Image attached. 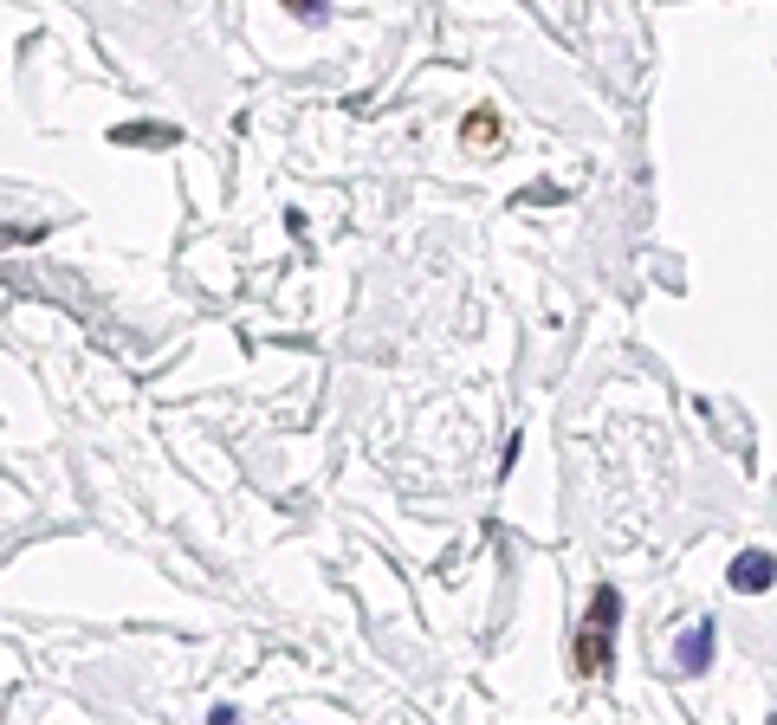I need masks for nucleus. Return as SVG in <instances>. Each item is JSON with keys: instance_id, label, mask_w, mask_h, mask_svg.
<instances>
[{"instance_id": "nucleus-3", "label": "nucleus", "mask_w": 777, "mask_h": 725, "mask_svg": "<svg viewBox=\"0 0 777 725\" xmlns=\"http://www.w3.org/2000/svg\"><path fill=\"white\" fill-rule=\"evenodd\" d=\"M726 583H732L739 596L771 590V583H777V557H771V551H739V557H732V570H726Z\"/></svg>"}, {"instance_id": "nucleus-1", "label": "nucleus", "mask_w": 777, "mask_h": 725, "mask_svg": "<svg viewBox=\"0 0 777 725\" xmlns=\"http://www.w3.org/2000/svg\"><path fill=\"white\" fill-rule=\"evenodd\" d=\"M616 622H622V596L603 583L590 596V622L577 635V674H609L616 667Z\"/></svg>"}, {"instance_id": "nucleus-2", "label": "nucleus", "mask_w": 777, "mask_h": 725, "mask_svg": "<svg viewBox=\"0 0 777 725\" xmlns=\"http://www.w3.org/2000/svg\"><path fill=\"white\" fill-rule=\"evenodd\" d=\"M713 615H700V628H680L674 641V674H700V667H713Z\"/></svg>"}]
</instances>
